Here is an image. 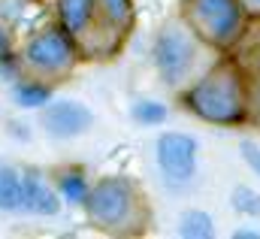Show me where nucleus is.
Here are the masks:
<instances>
[{
    "label": "nucleus",
    "instance_id": "1",
    "mask_svg": "<svg viewBox=\"0 0 260 239\" xmlns=\"http://www.w3.org/2000/svg\"><path fill=\"white\" fill-rule=\"evenodd\" d=\"M188 103L197 115H203L206 121H236L242 115V85L239 76L227 67L215 70L212 76H206L194 91L188 94Z\"/></svg>",
    "mask_w": 260,
    "mask_h": 239
},
{
    "label": "nucleus",
    "instance_id": "2",
    "mask_svg": "<svg viewBox=\"0 0 260 239\" xmlns=\"http://www.w3.org/2000/svg\"><path fill=\"white\" fill-rule=\"evenodd\" d=\"M188 18L209 43L218 46L230 43L239 34V21H242L236 0H191Z\"/></svg>",
    "mask_w": 260,
    "mask_h": 239
},
{
    "label": "nucleus",
    "instance_id": "3",
    "mask_svg": "<svg viewBox=\"0 0 260 239\" xmlns=\"http://www.w3.org/2000/svg\"><path fill=\"white\" fill-rule=\"evenodd\" d=\"M154 61H157V70L167 82H179L188 70H191V61H194V46L191 40L176 31V27H167L157 43H154Z\"/></svg>",
    "mask_w": 260,
    "mask_h": 239
},
{
    "label": "nucleus",
    "instance_id": "4",
    "mask_svg": "<svg viewBox=\"0 0 260 239\" xmlns=\"http://www.w3.org/2000/svg\"><path fill=\"white\" fill-rule=\"evenodd\" d=\"M127 209H130V188L118 179L100 182V185L91 191V197H88V212H91V218H94L97 224H103V227L121 224L124 215H127Z\"/></svg>",
    "mask_w": 260,
    "mask_h": 239
},
{
    "label": "nucleus",
    "instance_id": "5",
    "mask_svg": "<svg viewBox=\"0 0 260 239\" xmlns=\"http://www.w3.org/2000/svg\"><path fill=\"white\" fill-rule=\"evenodd\" d=\"M157 164L170 179H191L197 170V142L185 133H164L157 139Z\"/></svg>",
    "mask_w": 260,
    "mask_h": 239
},
{
    "label": "nucleus",
    "instance_id": "6",
    "mask_svg": "<svg viewBox=\"0 0 260 239\" xmlns=\"http://www.w3.org/2000/svg\"><path fill=\"white\" fill-rule=\"evenodd\" d=\"M43 124L52 136H76L82 133L88 124H91V112L82 106V103H73V100H61L55 106L46 109Z\"/></svg>",
    "mask_w": 260,
    "mask_h": 239
},
{
    "label": "nucleus",
    "instance_id": "7",
    "mask_svg": "<svg viewBox=\"0 0 260 239\" xmlns=\"http://www.w3.org/2000/svg\"><path fill=\"white\" fill-rule=\"evenodd\" d=\"M27 58L34 61L37 67H43V70H64L67 64L73 61V49H70L64 34L49 31V34H40L27 46Z\"/></svg>",
    "mask_w": 260,
    "mask_h": 239
},
{
    "label": "nucleus",
    "instance_id": "8",
    "mask_svg": "<svg viewBox=\"0 0 260 239\" xmlns=\"http://www.w3.org/2000/svg\"><path fill=\"white\" fill-rule=\"evenodd\" d=\"M24 209L37 212V215H55L58 212V197L43 185L37 173H27L24 179Z\"/></svg>",
    "mask_w": 260,
    "mask_h": 239
},
{
    "label": "nucleus",
    "instance_id": "9",
    "mask_svg": "<svg viewBox=\"0 0 260 239\" xmlns=\"http://www.w3.org/2000/svg\"><path fill=\"white\" fill-rule=\"evenodd\" d=\"M24 206V182L15 170H0V209L15 212Z\"/></svg>",
    "mask_w": 260,
    "mask_h": 239
},
{
    "label": "nucleus",
    "instance_id": "10",
    "mask_svg": "<svg viewBox=\"0 0 260 239\" xmlns=\"http://www.w3.org/2000/svg\"><path fill=\"white\" fill-rule=\"evenodd\" d=\"M91 9H94V0H61V15L70 31H82L91 21Z\"/></svg>",
    "mask_w": 260,
    "mask_h": 239
},
{
    "label": "nucleus",
    "instance_id": "11",
    "mask_svg": "<svg viewBox=\"0 0 260 239\" xmlns=\"http://www.w3.org/2000/svg\"><path fill=\"white\" fill-rule=\"evenodd\" d=\"M179 233H182V236H191V239L212 236V218L203 215V212H188V215L179 221Z\"/></svg>",
    "mask_w": 260,
    "mask_h": 239
},
{
    "label": "nucleus",
    "instance_id": "12",
    "mask_svg": "<svg viewBox=\"0 0 260 239\" xmlns=\"http://www.w3.org/2000/svg\"><path fill=\"white\" fill-rule=\"evenodd\" d=\"M133 118L142 121V124H157V121L167 118V109L160 103H151V100H142L133 106Z\"/></svg>",
    "mask_w": 260,
    "mask_h": 239
},
{
    "label": "nucleus",
    "instance_id": "13",
    "mask_svg": "<svg viewBox=\"0 0 260 239\" xmlns=\"http://www.w3.org/2000/svg\"><path fill=\"white\" fill-rule=\"evenodd\" d=\"M15 100H18V106H43L49 100V91L40 85H18Z\"/></svg>",
    "mask_w": 260,
    "mask_h": 239
},
{
    "label": "nucleus",
    "instance_id": "14",
    "mask_svg": "<svg viewBox=\"0 0 260 239\" xmlns=\"http://www.w3.org/2000/svg\"><path fill=\"white\" fill-rule=\"evenodd\" d=\"M233 206L245 215H260V194L248 191V188H236L233 191Z\"/></svg>",
    "mask_w": 260,
    "mask_h": 239
},
{
    "label": "nucleus",
    "instance_id": "15",
    "mask_svg": "<svg viewBox=\"0 0 260 239\" xmlns=\"http://www.w3.org/2000/svg\"><path fill=\"white\" fill-rule=\"evenodd\" d=\"M61 191L67 194V200H70V203H82V200H85V194H88V191H85V179H82V176H76V173H70V176L61 179Z\"/></svg>",
    "mask_w": 260,
    "mask_h": 239
},
{
    "label": "nucleus",
    "instance_id": "16",
    "mask_svg": "<svg viewBox=\"0 0 260 239\" xmlns=\"http://www.w3.org/2000/svg\"><path fill=\"white\" fill-rule=\"evenodd\" d=\"M103 6H106V15L115 24H124L130 18V0H103Z\"/></svg>",
    "mask_w": 260,
    "mask_h": 239
},
{
    "label": "nucleus",
    "instance_id": "17",
    "mask_svg": "<svg viewBox=\"0 0 260 239\" xmlns=\"http://www.w3.org/2000/svg\"><path fill=\"white\" fill-rule=\"evenodd\" d=\"M242 155H245V161L251 164V170H257V176H260V148L251 145V142H245V145H242Z\"/></svg>",
    "mask_w": 260,
    "mask_h": 239
},
{
    "label": "nucleus",
    "instance_id": "18",
    "mask_svg": "<svg viewBox=\"0 0 260 239\" xmlns=\"http://www.w3.org/2000/svg\"><path fill=\"white\" fill-rule=\"evenodd\" d=\"M248 61H254V67H260V31L251 40V46H248Z\"/></svg>",
    "mask_w": 260,
    "mask_h": 239
},
{
    "label": "nucleus",
    "instance_id": "19",
    "mask_svg": "<svg viewBox=\"0 0 260 239\" xmlns=\"http://www.w3.org/2000/svg\"><path fill=\"white\" fill-rule=\"evenodd\" d=\"M254 6H257V12H260V0H254Z\"/></svg>",
    "mask_w": 260,
    "mask_h": 239
},
{
    "label": "nucleus",
    "instance_id": "20",
    "mask_svg": "<svg viewBox=\"0 0 260 239\" xmlns=\"http://www.w3.org/2000/svg\"><path fill=\"white\" fill-rule=\"evenodd\" d=\"M0 49H3V34H0Z\"/></svg>",
    "mask_w": 260,
    "mask_h": 239
}]
</instances>
